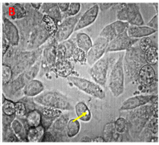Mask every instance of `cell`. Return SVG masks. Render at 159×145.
<instances>
[{
  "mask_svg": "<svg viewBox=\"0 0 159 145\" xmlns=\"http://www.w3.org/2000/svg\"><path fill=\"white\" fill-rule=\"evenodd\" d=\"M123 63L126 82L137 80L139 70L146 64L144 52L139 47L132 46L126 51Z\"/></svg>",
  "mask_w": 159,
  "mask_h": 145,
  "instance_id": "1",
  "label": "cell"
},
{
  "mask_svg": "<svg viewBox=\"0 0 159 145\" xmlns=\"http://www.w3.org/2000/svg\"><path fill=\"white\" fill-rule=\"evenodd\" d=\"M34 103L43 107H52L62 110L74 109L68 98L65 94L56 90L43 91L33 99Z\"/></svg>",
  "mask_w": 159,
  "mask_h": 145,
  "instance_id": "2",
  "label": "cell"
},
{
  "mask_svg": "<svg viewBox=\"0 0 159 145\" xmlns=\"http://www.w3.org/2000/svg\"><path fill=\"white\" fill-rule=\"evenodd\" d=\"M116 17L118 20L126 22L131 25L142 26L144 19L138 4L135 3H116Z\"/></svg>",
  "mask_w": 159,
  "mask_h": 145,
  "instance_id": "3",
  "label": "cell"
},
{
  "mask_svg": "<svg viewBox=\"0 0 159 145\" xmlns=\"http://www.w3.org/2000/svg\"><path fill=\"white\" fill-rule=\"evenodd\" d=\"M124 55H120L113 65L110 74L108 87L115 97H118L124 91L125 74L123 68Z\"/></svg>",
  "mask_w": 159,
  "mask_h": 145,
  "instance_id": "4",
  "label": "cell"
},
{
  "mask_svg": "<svg viewBox=\"0 0 159 145\" xmlns=\"http://www.w3.org/2000/svg\"><path fill=\"white\" fill-rule=\"evenodd\" d=\"M67 80L80 90L97 99H104L106 93L102 86L89 80L78 76H70Z\"/></svg>",
  "mask_w": 159,
  "mask_h": 145,
  "instance_id": "5",
  "label": "cell"
},
{
  "mask_svg": "<svg viewBox=\"0 0 159 145\" xmlns=\"http://www.w3.org/2000/svg\"><path fill=\"white\" fill-rule=\"evenodd\" d=\"M57 41L54 36L44 47L42 55L40 70L43 69L44 73L52 71L57 60Z\"/></svg>",
  "mask_w": 159,
  "mask_h": 145,
  "instance_id": "6",
  "label": "cell"
},
{
  "mask_svg": "<svg viewBox=\"0 0 159 145\" xmlns=\"http://www.w3.org/2000/svg\"><path fill=\"white\" fill-rule=\"evenodd\" d=\"M80 12L77 16L65 18L57 25L54 36L55 39L59 43L68 40L75 30L78 21L82 15Z\"/></svg>",
  "mask_w": 159,
  "mask_h": 145,
  "instance_id": "7",
  "label": "cell"
},
{
  "mask_svg": "<svg viewBox=\"0 0 159 145\" xmlns=\"http://www.w3.org/2000/svg\"><path fill=\"white\" fill-rule=\"evenodd\" d=\"M109 67V57L104 56L95 63L89 70V74L94 82L102 87L107 82Z\"/></svg>",
  "mask_w": 159,
  "mask_h": 145,
  "instance_id": "8",
  "label": "cell"
},
{
  "mask_svg": "<svg viewBox=\"0 0 159 145\" xmlns=\"http://www.w3.org/2000/svg\"><path fill=\"white\" fill-rule=\"evenodd\" d=\"M109 43L108 40L102 36H99L96 39L92 47L86 53V62L89 65L92 66L103 57L106 53Z\"/></svg>",
  "mask_w": 159,
  "mask_h": 145,
  "instance_id": "9",
  "label": "cell"
},
{
  "mask_svg": "<svg viewBox=\"0 0 159 145\" xmlns=\"http://www.w3.org/2000/svg\"><path fill=\"white\" fill-rule=\"evenodd\" d=\"M138 40V39L130 37L127 34L126 30L109 43L106 53L126 51L132 47Z\"/></svg>",
  "mask_w": 159,
  "mask_h": 145,
  "instance_id": "10",
  "label": "cell"
},
{
  "mask_svg": "<svg viewBox=\"0 0 159 145\" xmlns=\"http://www.w3.org/2000/svg\"><path fill=\"white\" fill-rule=\"evenodd\" d=\"M129 26L128 22L117 20L105 26L100 32L99 36L106 38L110 42L126 31Z\"/></svg>",
  "mask_w": 159,
  "mask_h": 145,
  "instance_id": "11",
  "label": "cell"
},
{
  "mask_svg": "<svg viewBox=\"0 0 159 145\" xmlns=\"http://www.w3.org/2000/svg\"><path fill=\"white\" fill-rule=\"evenodd\" d=\"M156 97L154 95H138L130 97L122 103L119 110H133L152 102Z\"/></svg>",
  "mask_w": 159,
  "mask_h": 145,
  "instance_id": "12",
  "label": "cell"
},
{
  "mask_svg": "<svg viewBox=\"0 0 159 145\" xmlns=\"http://www.w3.org/2000/svg\"><path fill=\"white\" fill-rule=\"evenodd\" d=\"M138 82L144 88H150L156 81V75L152 65L146 64L139 72L137 78Z\"/></svg>",
  "mask_w": 159,
  "mask_h": 145,
  "instance_id": "13",
  "label": "cell"
},
{
  "mask_svg": "<svg viewBox=\"0 0 159 145\" xmlns=\"http://www.w3.org/2000/svg\"><path fill=\"white\" fill-rule=\"evenodd\" d=\"M99 11L98 4H95L88 8L80 17L74 31L84 29L93 24L97 18Z\"/></svg>",
  "mask_w": 159,
  "mask_h": 145,
  "instance_id": "14",
  "label": "cell"
},
{
  "mask_svg": "<svg viewBox=\"0 0 159 145\" xmlns=\"http://www.w3.org/2000/svg\"><path fill=\"white\" fill-rule=\"evenodd\" d=\"M69 120V115L63 114L54 121L48 130L54 136L57 141H61L66 136V129Z\"/></svg>",
  "mask_w": 159,
  "mask_h": 145,
  "instance_id": "15",
  "label": "cell"
},
{
  "mask_svg": "<svg viewBox=\"0 0 159 145\" xmlns=\"http://www.w3.org/2000/svg\"><path fill=\"white\" fill-rule=\"evenodd\" d=\"M3 31L2 35L5 36L11 46H16L19 41V33L15 25L10 20L3 18Z\"/></svg>",
  "mask_w": 159,
  "mask_h": 145,
  "instance_id": "16",
  "label": "cell"
},
{
  "mask_svg": "<svg viewBox=\"0 0 159 145\" xmlns=\"http://www.w3.org/2000/svg\"><path fill=\"white\" fill-rule=\"evenodd\" d=\"M52 72L58 76L66 78L72 76L75 73L74 66L68 59L57 60Z\"/></svg>",
  "mask_w": 159,
  "mask_h": 145,
  "instance_id": "17",
  "label": "cell"
},
{
  "mask_svg": "<svg viewBox=\"0 0 159 145\" xmlns=\"http://www.w3.org/2000/svg\"><path fill=\"white\" fill-rule=\"evenodd\" d=\"M77 47L76 40L74 41L72 38H69L66 41L58 43L57 46V60H69L71 59L73 52Z\"/></svg>",
  "mask_w": 159,
  "mask_h": 145,
  "instance_id": "18",
  "label": "cell"
},
{
  "mask_svg": "<svg viewBox=\"0 0 159 145\" xmlns=\"http://www.w3.org/2000/svg\"><path fill=\"white\" fill-rule=\"evenodd\" d=\"M41 13L52 19L57 24L63 20V14L57 3H43L40 9Z\"/></svg>",
  "mask_w": 159,
  "mask_h": 145,
  "instance_id": "19",
  "label": "cell"
},
{
  "mask_svg": "<svg viewBox=\"0 0 159 145\" xmlns=\"http://www.w3.org/2000/svg\"><path fill=\"white\" fill-rule=\"evenodd\" d=\"M42 115L40 111L38 109H33L28 112L25 117L19 118L25 124L27 130L30 127H37L41 124Z\"/></svg>",
  "mask_w": 159,
  "mask_h": 145,
  "instance_id": "20",
  "label": "cell"
},
{
  "mask_svg": "<svg viewBox=\"0 0 159 145\" xmlns=\"http://www.w3.org/2000/svg\"><path fill=\"white\" fill-rule=\"evenodd\" d=\"M157 30L148 26L131 25L127 30L128 35L131 38L138 39L139 38L148 36L156 32Z\"/></svg>",
  "mask_w": 159,
  "mask_h": 145,
  "instance_id": "21",
  "label": "cell"
},
{
  "mask_svg": "<svg viewBox=\"0 0 159 145\" xmlns=\"http://www.w3.org/2000/svg\"><path fill=\"white\" fill-rule=\"evenodd\" d=\"M44 90V85L42 81L33 79L24 87L23 93L26 97H34L40 94Z\"/></svg>",
  "mask_w": 159,
  "mask_h": 145,
  "instance_id": "22",
  "label": "cell"
},
{
  "mask_svg": "<svg viewBox=\"0 0 159 145\" xmlns=\"http://www.w3.org/2000/svg\"><path fill=\"white\" fill-rule=\"evenodd\" d=\"M78 118L84 122H88L92 118V113L88 106L84 102H79L74 107Z\"/></svg>",
  "mask_w": 159,
  "mask_h": 145,
  "instance_id": "23",
  "label": "cell"
},
{
  "mask_svg": "<svg viewBox=\"0 0 159 145\" xmlns=\"http://www.w3.org/2000/svg\"><path fill=\"white\" fill-rule=\"evenodd\" d=\"M12 128L20 142H28L27 134L28 130L20 120L15 118L12 123Z\"/></svg>",
  "mask_w": 159,
  "mask_h": 145,
  "instance_id": "24",
  "label": "cell"
},
{
  "mask_svg": "<svg viewBox=\"0 0 159 145\" xmlns=\"http://www.w3.org/2000/svg\"><path fill=\"white\" fill-rule=\"evenodd\" d=\"M45 131V128L41 124L37 127H30L28 130L27 134L28 142L32 143L41 142Z\"/></svg>",
  "mask_w": 159,
  "mask_h": 145,
  "instance_id": "25",
  "label": "cell"
},
{
  "mask_svg": "<svg viewBox=\"0 0 159 145\" xmlns=\"http://www.w3.org/2000/svg\"><path fill=\"white\" fill-rule=\"evenodd\" d=\"M76 43L77 47L87 53L93 45L90 36L85 33L80 32L76 36Z\"/></svg>",
  "mask_w": 159,
  "mask_h": 145,
  "instance_id": "26",
  "label": "cell"
},
{
  "mask_svg": "<svg viewBox=\"0 0 159 145\" xmlns=\"http://www.w3.org/2000/svg\"><path fill=\"white\" fill-rule=\"evenodd\" d=\"M114 126V122L108 123L105 124L103 130V137L105 142H113L117 141L119 137Z\"/></svg>",
  "mask_w": 159,
  "mask_h": 145,
  "instance_id": "27",
  "label": "cell"
},
{
  "mask_svg": "<svg viewBox=\"0 0 159 145\" xmlns=\"http://www.w3.org/2000/svg\"><path fill=\"white\" fill-rule=\"evenodd\" d=\"M80 123L76 119L73 118L69 120L66 126V133L69 138L75 137L80 131Z\"/></svg>",
  "mask_w": 159,
  "mask_h": 145,
  "instance_id": "28",
  "label": "cell"
},
{
  "mask_svg": "<svg viewBox=\"0 0 159 145\" xmlns=\"http://www.w3.org/2000/svg\"><path fill=\"white\" fill-rule=\"evenodd\" d=\"M146 63L151 65H155L158 62V49L157 47L152 46L144 52Z\"/></svg>",
  "mask_w": 159,
  "mask_h": 145,
  "instance_id": "29",
  "label": "cell"
},
{
  "mask_svg": "<svg viewBox=\"0 0 159 145\" xmlns=\"http://www.w3.org/2000/svg\"><path fill=\"white\" fill-rule=\"evenodd\" d=\"M10 16L13 19L22 18L26 16V10L21 4H15L10 7Z\"/></svg>",
  "mask_w": 159,
  "mask_h": 145,
  "instance_id": "30",
  "label": "cell"
},
{
  "mask_svg": "<svg viewBox=\"0 0 159 145\" xmlns=\"http://www.w3.org/2000/svg\"><path fill=\"white\" fill-rule=\"evenodd\" d=\"M41 112L43 117L54 120L63 114L61 109L52 107H43Z\"/></svg>",
  "mask_w": 159,
  "mask_h": 145,
  "instance_id": "31",
  "label": "cell"
},
{
  "mask_svg": "<svg viewBox=\"0 0 159 145\" xmlns=\"http://www.w3.org/2000/svg\"><path fill=\"white\" fill-rule=\"evenodd\" d=\"M3 102H2V112L3 114L9 117L16 116L15 108V102L11 100L7 99L4 95L2 96Z\"/></svg>",
  "mask_w": 159,
  "mask_h": 145,
  "instance_id": "32",
  "label": "cell"
},
{
  "mask_svg": "<svg viewBox=\"0 0 159 145\" xmlns=\"http://www.w3.org/2000/svg\"><path fill=\"white\" fill-rule=\"evenodd\" d=\"M81 8V5L80 3H70L67 11L63 14V20L69 17L77 16L80 13Z\"/></svg>",
  "mask_w": 159,
  "mask_h": 145,
  "instance_id": "33",
  "label": "cell"
},
{
  "mask_svg": "<svg viewBox=\"0 0 159 145\" xmlns=\"http://www.w3.org/2000/svg\"><path fill=\"white\" fill-rule=\"evenodd\" d=\"M71 58L76 63L84 64L86 62V53L77 47L74 50Z\"/></svg>",
  "mask_w": 159,
  "mask_h": 145,
  "instance_id": "34",
  "label": "cell"
},
{
  "mask_svg": "<svg viewBox=\"0 0 159 145\" xmlns=\"http://www.w3.org/2000/svg\"><path fill=\"white\" fill-rule=\"evenodd\" d=\"M15 108L16 116L18 118H24L27 114L26 105L24 102L18 101L15 102Z\"/></svg>",
  "mask_w": 159,
  "mask_h": 145,
  "instance_id": "35",
  "label": "cell"
},
{
  "mask_svg": "<svg viewBox=\"0 0 159 145\" xmlns=\"http://www.w3.org/2000/svg\"><path fill=\"white\" fill-rule=\"evenodd\" d=\"M114 123L117 133H123L126 132L128 128V122L125 118L120 117L116 120Z\"/></svg>",
  "mask_w": 159,
  "mask_h": 145,
  "instance_id": "36",
  "label": "cell"
},
{
  "mask_svg": "<svg viewBox=\"0 0 159 145\" xmlns=\"http://www.w3.org/2000/svg\"><path fill=\"white\" fill-rule=\"evenodd\" d=\"M12 71L11 66L8 65H2V80L3 85L8 84L11 79Z\"/></svg>",
  "mask_w": 159,
  "mask_h": 145,
  "instance_id": "37",
  "label": "cell"
},
{
  "mask_svg": "<svg viewBox=\"0 0 159 145\" xmlns=\"http://www.w3.org/2000/svg\"><path fill=\"white\" fill-rule=\"evenodd\" d=\"M152 46V39L149 36L142 37L140 39L139 42V48L143 52L146 51L148 49Z\"/></svg>",
  "mask_w": 159,
  "mask_h": 145,
  "instance_id": "38",
  "label": "cell"
},
{
  "mask_svg": "<svg viewBox=\"0 0 159 145\" xmlns=\"http://www.w3.org/2000/svg\"><path fill=\"white\" fill-rule=\"evenodd\" d=\"M56 141L54 136L50 131L47 130L45 131L42 139L41 142H55Z\"/></svg>",
  "mask_w": 159,
  "mask_h": 145,
  "instance_id": "39",
  "label": "cell"
},
{
  "mask_svg": "<svg viewBox=\"0 0 159 145\" xmlns=\"http://www.w3.org/2000/svg\"><path fill=\"white\" fill-rule=\"evenodd\" d=\"M147 26L157 30L158 28V16L155 15L151 20L147 23Z\"/></svg>",
  "mask_w": 159,
  "mask_h": 145,
  "instance_id": "40",
  "label": "cell"
},
{
  "mask_svg": "<svg viewBox=\"0 0 159 145\" xmlns=\"http://www.w3.org/2000/svg\"><path fill=\"white\" fill-rule=\"evenodd\" d=\"M11 45L5 36L2 35V56H4L11 46Z\"/></svg>",
  "mask_w": 159,
  "mask_h": 145,
  "instance_id": "41",
  "label": "cell"
},
{
  "mask_svg": "<svg viewBox=\"0 0 159 145\" xmlns=\"http://www.w3.org/2000/svg\"><path fill=\"white\" fill-rule=\"evenodd\" d=\"M99 7V10L102 11H106L114 6L115 3H101L98 4Z\"/></svg>",
  "mask_w": 159,
  "mask_h": 145,
  "instance_id": "42",
  "label": "cell"
},
{
  "mask_svg": "<svg viewBox=\"0 0 159 145\" xmlns=\"http://www.w3.org/2000/svg\"><path fill=\"white\" fill-rule=\"evenodd\" d=\"M57 4L60 11L62 14H64L67 11L69 7L70 3H57Z\"/></svg>",
  "mask_w": 159,
  "mask_h": 145,
  "instance_id": "43",
  "label": "cell"
},
{
  "mask_svg": "<svg viewBox=\"0 0 159 145\" xmlns=\"http://www.w3.org/2000/svg\"><path fill=\"white\" fill-rule=\"evenodd\" d=\"M93 142L95 143H102L105 142V141L103 137L97 136L93 139Z\"/></svg>",
  "mask_w": 159,
  "mask_h": 145,
  "instance_id": "44",
  "label": "cell"
},
{
  "mask_svg": "<svg viewBox=\"0 0 159 145\" xmlns=\"http://www.w3.org/2000/svg\"><path fill=\"white\" fill-rule=\"evenodd\" d=\"M80 142H93V139L87 136H85L83 137L80 140Z\"/></svg>",
  "mask_w": 159,
  "mask_h": 145,
  "instance_id": "45",
  "label": "cell"
},
{
  "mask_svg": "<svg viewBox=\"0 0 159 145\" xmlns=\"http://www.w3.org/2000/svg\"><path fill=\"white\" fill-rule=\"evenodd\" d=\"M31 6L36 10H39L41 7L42 3H31Z\"/></svg>",
  "mask_w": 159,
  "mask_h": 145,
  "instance_id": "46",
  "label": "cell"
},
{
  "mask_svg": "<svg viewBox=\"0 0 159 145\" xmlns=\"http://www.w3.org/2000/svg\"><path fill=\"white\" fill-rule=\"evenodd\" d=\"M1 25L0 23V40H1ZM0 48H1V41H0Z\"/></svg>",
  "mask_w": 159,
  "mask_h": 145,
  "instance_id": "47",
  "label": "cell"
},
{
  "mask_svg": "<svg viewBox=\"0 0 159 145\" xmlns=\"http://www.w3.org/2000/svg\"><path fill=\"white\" fill-rule=\"evenodd\" d=\"M0 17H1V7H0Z\"/></svg>",
  "mask_w": 159,
  "mask_h": 145,
  "instance_id": "48",
  "label": "cell"
},
{
  "mask_svg": "<svg viewBox=\"0 0 159 145\" xmlns=\"http://www.w3.org/2000/svg\"><path fill=\"white\" fill-rule=\"evenodd\" d=\"M0 104H1V102H0Z\"/></svg>",
  "mask_w": 159,
  "mask_h": 145,
  "instance_id": "49",
  "label": "cell"
}]
</instances>
